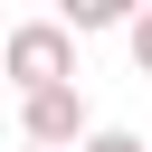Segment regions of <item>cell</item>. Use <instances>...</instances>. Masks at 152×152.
<instances>
[{"label": "cell", "instance_id": "cell-1", "mask_svg": "<svg viewBox=\"0 0 152 152\" xmlns=\"http://www.w3.org/2000/svg\"><path fill=\"white\" fill-rule=\"evenodd\" d=\"M0 76H10L19 95H38V86H76V38H66L57 19H19V28L0 38Z\"/></svg>", "mask_w": 152, "mask_h": 152}, {"label": "cell", "instance_id": "cell-2", "mask_svg": "<svg viewBox=\"0 0 152 152\" xmlns=\"http://www.w3.org/2000/svg\"><path fill=\"white\" fill-rule=\"evenodd\" d=\"M19 133H28L38 152H76V142H86V95H76V86H38V95H19Z\"/></svg>", "mask_w": 152, "mask_h": 152}, {"label": "cell", "instance_id": "cell-3", "mask_svg": "<svg viewBox=\"0 0 152 152\" xmlns=\"http://www.w3.org/2000/svg\"><path fill=\"white\" fill-rule=\"evenodd\" d=\"M124 19H133V0H66V10H57L66 38H76V28H124Z\"/></svg>", "mask_w": 152, "mask_h": 152}, {"label": "cell", "instance_id": "cell-4", "mask_svg": "<svg viewBox=\"0 0 152 152\" xmlns=\"http://www.w3.org/2000/svg\"><path fill=\"white\" fill-rule=\"evenodd\" d=\"M76 152H142V133H133V124H86Z\"/></svg>", "mask_w": 152, "mask_h": 152}, {"label": "cell", "instance_id": "cell-5", "mask_svg": "<svg viewBox=\"0 0 152 152\" xmlns=\"http://www.w3.org/2000/svg\"><path fill=\"white\" fill-rule=\"evenodd\" d=\"M19 152H38V142H19Z\"/></svg>", "mask_w": 152, "mask_h": 152}]
</instances>
